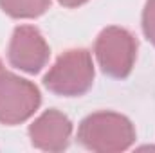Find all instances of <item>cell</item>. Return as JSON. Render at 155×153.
<instances>
[{
	"instance_id": "6da1fadb",
	"label": "cell",
	"mask_w": 155,
	"mask_h": 153,
	"mask_svg": "<svg viewBox=\"0 0 155 153\" xmlns=\"http://www.w3.org/2000/svg\"><path fill=\"white\" fill-rule=\"evenodd\" d=\"M78 142L96 153H117L135 142V128L128 117L116 112L87 115L78 128Z\"/></svg>"
},
{
	"instance_id": "7a4b0ae2",
	"label": "cell",
	"mask_w": 155,
	"mask_h": 153,
	"mask_svg": "<svg viewBox=\"0 0 155 153\" xmlns=\"http://www.w3.org/2000/svg\"><path fill=\"white\" fill-rule=\"evenodd\" d=\"M94 83V61L87 49H69L43 76L49 92L63 97H79Z\"/></svg>"
},
{
	"instance_id": "3957f363",
	"label": "cell",
	"mask_w": 155,
	"mask_h": 153,
	"mask_svg": "<svg viewBox=\"0 0 155 153\" xmlns=\"http://www.w3.org/2000/svg\"><path fill=\"white\" fill-rule=\"evenodd\" d=\"M94 52L103 74L124 79L130 76L137 58V38L123 27L110 25L99 33Z\"/></svg>"
},
{
	"instance_id": "277c9868",
	"label": "cell",
	"mask_w": 155,
	"mask_h": 153,
	"mask_svg": "<svg viewBox=\"0 0 155 153\" xmlns=\"http://www.w3.org/2000/svg\"><path fill=\"white\" fill-rule=\"evenodd\" d=\"M40 103L41 94L35 83L0 70V124L15 126L27 121L38 110Z\"/></svg>"
},
{
	"instance_id": "5b68a950",
	"label": "cell",
	"mask_w": 155,
	"mask_h": 153,
	"mask_svg": "<svg viewBox=\"0 0 155 153\" xmlns=\"http://www.w3.org/2000/svg\"><path fill=\"white\" fill-rule=\"evenodd\" d=\"M51 58V47L33 25H18L13 31V36L7 49L9 63L27 74H38L47 65Z\"/></svg>"
},
{
	"instance_id": "8992f818",
	"label": "cell",
	"mask_w": 155,
	"mask_h": 153,
	"mask_svg": "<svg viewBox=\"0 0 155 153\" xmlns=\"http://www.w3.org/2000/svg\"><path fill=\"white\" fill-rule=\"evenodd\" d=\"M72 122L65 114L49 108L29 126L31 144L43 151H63L71 144Z\"/></svg>"
},
{
	"instance_id": "52a82bcc",
	"label": "cell",
	"mask_w": 155,
	"mask_h": 153,
	"mask_svg": "<svg viewBox=\"0 0 155 153\" xmlns=\"http://www.w3.org/2000/svg\"><path fill=\"white\" fill-rule=\"evenodd\" d=\"M0 7L11 18H38L51 7V0H0Z\"/></svg>"
},
{
	"instance_id": "ba28073f",
	"label": "cell",
	"mask_w": 155,
	"mask_h": 153,
	"mask_svg": "<svg viewBox=\"0 0 155 153\" xmlns=\"http://www.w3.org/2000/svg\"><path fill=\"white\" fill-rule=\"evenodd\" d=\"M143 31L148 41L155 47V0H148L143 9Z\"/></svg>"
},
{
	"instance_id": "9c48e42d",
	"label": "cell",
	"mask_w": 155,
	"mask_h": 153,
	"mask_svg": "<svg viewBox=\"0 0 155 153\" xmlns=\"http://www.w3.org/2000/svg\"><path fill=\"white\" fill-rule=\"evenodd\" d=\"M63 7H69V9H74V7H79V5H83L85 2H88V0H58Z\"/></svg>"
},
{
	"instance_id": "30bf717a",
	"label": "cell",
	"mask_w": 155,
	"mask_h": 153,
	"mask_svg": "<svg viewBox=\"0 0 155 153\" xmlns=\"http://www.w3.org/2000/svg\"><path fill=\"white\" fill-rule=\"evenodd\" d=\"M0 70H4V67H2V61H0Z\"/></svg>"
}]
</instances>
